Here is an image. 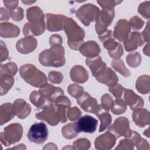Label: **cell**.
Instances as JSON below:
<instances>
[{
  "instance_id": "cell-1",
  "label": "cell",
  "mask_w": 150,
  "mask_h": 150,
  "mask_svg": "<svg viewBox=\"0 0 150 150\" xmlns=\"http://www.w3.org/2000/svg\"><path fill=\"white\" fill-rule=\"evenodd\" d=\"M27 18L29 23L23 27V33L25 35H40L45 29L44 15L43 12L38 6L32 7L27 10Z\"/></svg>"
},
{
  "instance_id": "cell-2",
  "label": "cell",
  "mask_w": 150,
  "mask_h": 150,
  "mask_svg": "<svg viewBox=\"0 0 150 150\" xmlns=\"http://www.w3.org/2000/svg\"><path fill=\"white\" fill-rule=\"evenodd\" d=\"M61 45H51L50 49L43 51L39 55L40 63L45 66H63L65 63L64 50Z\"/></svg>"
},
{
  "instance_id": "cell-3",
  "label": "cell",
  "mask_w": 150,
  "mask_h": 150,
  "mask_svg": "<svg viewBox=\"0 0 150 150\" xmlns=\"http://www.w3.org/2000/svg\"><path fill=\"white\" fill-rule=\"evenodd\" d=\"M67 37L68 45L73 50H79L83 43L84 31L73 21L72 18H66L63 28Z\"/></svg>"
},
{
  "instance_id": "cell-4",
  "label": "cell",
  "mask_w": 150,
  "mask_h": 150,
  "mask_svg": "<svg viewBox=\"0 0 150 150\" xmlns=\"http://www.w3.org/2000/svg\"><path fill=\"white\" fill-rule=\"evenodd\" d=\"M65 108L64 107L52 104L43 108L41 112L36 113V118L46 121L50 125L54 126L59 122H65L66 121Z\"/></svg>"
},
{
  "instance_id": "cell-5",
  "label": "cell",
  "mask_w": 150,
  "mask_h": 150,
  "mask_svg": "<svg viewBox=\"0 0 150 150\" xmlns=\"http://www.w3.org/2000/svg\"><path fill=\"white\" fill-rule=\"evenodd\" d=\"M19 72L21 77L31 86L43 88L47 84L46 76L34 65H23L21 67Z\"/></svg>"
},
{
  "instance_id": "cell-6",
  "label": "cell",
  "mask_w": 150,
  "mask_h": 150,
  "mask_svg": "<svg viewBox=\"0 0 150 150\" xmlns=\"http://www.w3.org/2000/svg\"><path fill=\"white\" fill-rule=\"evenodd\" d=\"M98 37L103 43L104 47L108 50V52L111 57L118 59L122 55V46L120 43L114 40L113 33L111 30H107L103 34L98 35Z\"/></svg>"
},
{
  "instance_id": "cell-7",
  "label": "cell",
  "mask_w": 150,
  "mask_h": 150,
  "mask_svg": "<svg viewBox=\"0 0 150 150\" xmlns=\"http://www.w3.org/2000/svg\"><path fill=\"white\" fill-rule=\"evenodd\" d=\"M1 133V141L5 146H9L19 141L22 135V127L19 124H12L4 128Z\"/></svg>"
},
{
  "instance_id": "cell-8",
  "label": "cell",
  "mask_w": 150,
  "mask_h": 150,
  "mask_svg": "<svg viewBox=\"0 0 150 150\" xmlns=\"http://www.w3.org/2000/svg\"><path fill=\"white\" fill-rule=\"evenodd\" d=\"M99 13V8L91 4L82 5L76 12V16L86 26H88L91 22L96 21Z\"/></svg>"
},
{
  "instance_id": "cell-9",
  "label": "cell",
  "mask_w": 150,
  "mask_h": 150,
  "mask_svg": "<svg viewBox=\"0 0 150 150\" xmlns=\"http://www.w3.org/2000/svg\"><path fill=\"white\" fill-rule=\"evenodd\" d=\"M48 134V129L46 125L43 122H38L31 125L27 137L32 142L42 144L47 139Z\"/></svg>"
},
{
  "instance_id": "cell-10",
  "label": "cell",
  "mask_w": 150,
  "mask_h": 150,
  "mask_svg": "<svg viewBox=\"0 0 150 150\" xmlns=\"http://www.w3.org/2000/svg\"><path fill=\"white\" fill-rule=\"evenodd\" d=\"M114 16V8H103L96 19V30L98 35L107 31V28L110 25Z\"/></svg>"
},
{
  "instance_id": "cell-11",
  "label": "cell",
  "mask_w": 150,
  "mask_h": 150,
  "mask_svg": "<svg viewBox=\"0 0 150 150\" xmlns=\"http://www.w3.org/2000/svg\"><path fill=\"white\" fill-rule=\"evenodd\" d=\"M129 121L125 117H120L116 119L114 123L111 125L108 129L109 131L113 132L117 138L123 136L130 137L132 135V131L129 127Z\"/></svg>"
},
{
  "instance_id": "cell-12",
  "label": "cell",
  "mask_w": 150,
  "mask_h": 150,
  "mask_svg": "<svg viewBox=\"0 0 150 150\" xmlns=\"http://www.w3.org/2000/svg\"><path fill=\"white\" fill-rule=\"evenodd\" d=\"M98 124V121L90 115H84L80 117L76 122V128L79 132L93 133L96 131Z\"/></svg>"
},
{
  "instance_id": "cell-13",
  "label": "cell",
  "mask_w": 150,
  "mask_h": 150,
  "mask_svg": "<svg viewBox=\"0 0 150 150\" xmlns=\"http://www.w3.org/2000/svg\"><path fill=\"white\" fill-rule=\"evenodd\" d=\"M77 102L85 111L94 114L99 105L97 104V100L94 98L91 97L90 94L86 92L83 93L77 98Z\"/></svg>"
},
{
  "instance_id": "cell-14",
  "label": "cell",
  "mask_w": 150,
  "mask_h": 150,
  "mask_svg": "<svg viewBox=\"0 0 150 150\" xmlns=\"http://www.w3.org/2000/svg\"><path fill=\"white\" fill-rule=\"evenodd\" d=\"M47 19L46 29L52 32L62 30L64 28V21L67 17L62 15H54L47 13L46 15Z\"/></svg>"
},
{
  "instance_id": "cell-15",
  "label": "cell",
  "mask_w": 150,
  "mask_h": 150,
  "mask_svg": "<svg viewBox=\"0 0 150 150\" xmlns=\"http://www.w3.org/2000/svg\"><path fill=\"white\" fill-rule=\"evenodd\" d=\"M116 137L111 132L108 131L98 137L95 141V147L98 149H110L115 144Z\"/></svg>"
},
{
  "instance_id": "cell-16",
  "label": "cell",
  "mask_w": 150,
  "mask_h": 150,
  "mask_svg": "<svg viewBox=\"0 0 150 150\" xmlns=\"http://www.w3.org/2000/svg\"><path fill=\"white\" fill-rule=\"evenodd\" d=\"M94 77L98 81L108 86L116 83L118 80V78L115 72L109 67L103 69L96 74Z\"/></svg>"
},
{
  "instance_id": "cell-17",
  "label": "cell",
  "mask_w": 150,
  "mask_h": 150,
  "mask_svg": "<svg viewBox=\"0 0 150 150\" xmlns=\"http://www.w3.org/2000/svg\"><path fill=\"white\" fill-rule=\"evenodd\" d=\"M130 29L131 26L128 21L125 19H120L117 22L114 28V38L119 41L124 42L128 38Z\"/></svg>"
},
{
  "instance_id": "cell-18",
  "label": "cell",
  "mask_w": 150,
  "mask_h": 150,
  "mask_svg": "<svg viewBox=\"0 0 150 150\" xmlns=\"http://www.w3.org/2000/svg\"><path fill=\"white\" fill-rule=\"evenodd\" d=\"M124 91L125 103L129 106L131 110L134 111L143 107L144 101L141 97L135 94L132 90L129 89H125Z\"/></svg>"
},
{
  "instance_id": "cell-19",
  "label": "cell",
  "mask_w": 150,
  "mask_h": 150,
  "mask_svg": "<svg viewBox=\"0 0 150 150\" xmlns=\"http://www.w3.org/2000/svg\"><path fill=\"white\" fill-rule=\"evenodd\" d=\"M37 46V40L33 37H25L17 42L16 49L21 53H28L34 50Z\"/></svg>"
},
{
  "instance_id": "cell-20",
  "label": "cell",
  "mask_w": 150,
  "mask_h": 150,
  "mask_svg": "<svg viewBox=\"0 0 150 150\" xmlns=\"http://www.w3.org/2000/svg\"><path fill=\"white\" fill-rule=\"evenodd\" d=\"M80 52L88 58L94 57L100 53V48L94 41H88L81 45L79 48Z\"/></svg>"
},
{
  "instance_id": "cell-21",
  "label": "cell",
  "mask_w": 150,
  "mask_h": 150,
  "mask_svg": "<svg viewBox=\"0 0 150 150\" xmlns=\"http://www.w3.org/2000/svg\"><path fill=\"white\" fill-rule=\"evenodd\" d=\"M125 49L127 51L130 52L135 50L138 46H141L144 43L141 37V34L139 32H132L129 37L124 41Z\"/></svg>"
},
{
  "instance_id": "cell-22",
  "label": "cell",
  "mask_w": 150,
  "mask_h": 150,
  "mask_svg": "<svg viewBox=\"0 0 150 150\" xmlns=\"http://www.w3.org/2000/svg\"><path fill=\"white\" fill-rule=\"evenodd\" d=\"M15 113L21 119L25 118L30 112L31 107L25 100L18 99L15 101L13 105Z\"/></svg>"
},
{
  "instance_id": "cell-23",
  "label": "cell",
  "mask_w": 150,
  "mask_h": 150,
  "mask_svg": "<svg viewBox=\"0 0 150 150\" xmlns=\"http://www.w3.org/2000/svg\"><path fill=\"white\" fill-rule=\"evenodd\" d=\"M39 91L52 103H54L59 96L64 94L62 88L56 87L50 84H47L45 87L40 88Z\"/></svg>"
},
{
  "instance_id": "cell-24",
  "label": "cell",
  "mask_w": 150,
  "mask_h": 150,
  "mask_svg": "<svg viewBox=\"0 0 150 150\" xmlns=\"http://www.w3.org/2000/svg\"><path fill=\"white\" fill-rule=\"evenodd\" d=\"M132 118L135 124L143 127L149 123V112L148 110L142 108L137 109L132 113Z\"/></svg>"
},
{
  "instance_id": "cell-25",
  "label": "cell",
  "mask_w": 150,
  "mask_h": 150,
  "mask_svg": "<svg viewBox=\"0 0 150 150\" xmlns=\"http://www.w3.org/2000/svg\"><path fill=\"white\" fill-rule=\"evenodd\" d=\"M30 100L38 108L41 109L53 103L48 100L39 90L38 91H33L31 93L30 95Z\"/></svg>"
},
{
  "instance_id": "cell-26",
  "label": "cell",
  "mask_w": 150,
  "mask_h": 150,
  "mask_svg": "<svg viewBox=\"0 0 150 150\" xmlns=\"http://www.w3.org/2000/svg\"><path fill=\"white\" fill-rule=\"evenodd\" d=\"M95 114L99 118L101 124L99 129V132H103L107 128L111 123V116L108 113V111L103 108L101 105H99L97 110Z\"/></svg>"
},
{
  "instance_id": "cell-27",
  "label": "cell",
  "mask_w": 150,
  "mask_h": 150,
  "mask_svg": "<svg viewBox=\"0 0 150 150\" xmlns=\"http://www.w3.org/2000/svg\"><path fill=\"white\" fill-rule=\"evenodd\" d=\"M70 75L73 81L83 83L87 81L88 76L86 70L81 66H75L70 70Z\"/></svg>"
},
{
  "instance_id": "cell-28",
  "label": "cell",
  "mask_w": 150,
  "mask_h": 150,
  "mask_svg": "<svg viewBox=\"0 0 150 150\" xmlns=\"http://www.w3.org/2000/svg\"><path fill=\"white\" fill-rule=\"evenodd\" d=\"M86 64L90 67L93 76H95L100 71L106 67L105 63L102 61L101 57L99 56L87 58L86 59Z\"/></svg>"
},
{
  "instance_id": "cell-29",
  "label": "cell",
  "mask_w": 150,
  "mask_h": 150,
  "mask_svg": "<svg viewBox=\"0 0 150 150\" xmlns=\"http://www.w3.org/2000/svg\"><path fill=\"white\" fill-rule=\"evenodd\" d=\"M19 29L18 26L11 23H1V36L2 37L13 38L19 35Z\"/></svg>"
},
{
  "instance_id": "cell-30",
  "label": "cell",
  "mask_w": 150,
  "mask_h": 150,
  "mask_svg": "<svg viewBox=\"0 0 150 150\" xmlns=\"http://www.w3.org/2000/svg\"><path fill=\"white\" fill-rule=\"evenodd\" d=\"M15 115L13 107L11 103H6L1 106V125L7 122Z\"/></svg>"
},
{
  "instance_id": "cell-31",
  "label": "cell",
  "mask_w": 150,
  "mask_h": 150,
  "mask_svg": "<svg viewBox=\"0 0 150 150\" xmlns=\"http://www.w3.org/2000/svg\"><path fill=\"white\" fill-rule=\"evenodd\" d=\"M13 76L6 73H1V93L2 96L5 94L12 87L14 82Z\"/></svg>"
},
{
  "instance_id": "cell-32",
  "label": "cell",
  "mask_w": 150,
  "mask_h": 150,
  "mask_svg": "<svg viewBox=\"0 0 150 150\" xmlns=\"http://www.w3.org/2000/svg\"><path fill=\"white\" fill-rule=\"evenodd\" d=\"M149 76H142L139 77L136 83L135 87L137 90L142 94H146L149 92Z\"/></svg>"
},
{
  "instance_id": "cell-33",
  "label": "cell",
  "mask_w": 150,
  "mask_h": 150,
  "mask_svg": "<svg viewBox=\"0 0 150 150\" xmlns=\"http://www.w3.org/2000/svg\"><path fill=\"white\" fill-rule=\"evenodd\" d=\"M79 133L76 128V122L67 124L62 128V134L67 139H72L76 137Z\"/></svg>"
},
{
  "instance_id": "cell-34",
  "label": "cell",
  "mask_w": 150,
  "mask_h": 150,
  "mask_svg": "<svg viewBox=\"0 0 150 150\" xmlns=\"http://www.w3.org/2000/svg\"><path fill=\"white\" fill-rule=\"evenodd\" d=\"M111 111L115 114L124 113L127 109V104L121 98H117L113 101Z\"/></svg>"
},
{
  "instance_id": "cell-35",
  "label": "cell",
  "mask_w": 150,
  "mask_h": 150,
  "mask_svg": "<svg viewBox=\"0 0 150 150\" xmlns=\"http://www.w3.org/2000/svg\"><path fill=\"white\" fill-rule=\"evenodd\" d=\"M112 67L115 69L117 71L122 74L124 77H129L131 74L130 72L127 69L125 68L122 60H114L111 63Z\"/></svg>"
},
{
  "instance_id": "cell-36",
  "label": "cell",
  "mask_w": 150,
  "mask_h": 150,
  "mask_svg": "<svg viewBox=\"0 0 150 150\" xmlns=\"http://www.w3.org/2000/svg\"><path fill=\"white\" fill-rule=\"evenodd\" d=\"M126 60L129 66L135 67L138 66L140 64L141 62V57L138 52H134L128 54Z\"/></svg>"
},
{
  "instance_id": "cell-37",
  "label": "cell",
  "mask_w": 150,
  "mask_h": 150,
  "mask_svg": "<svg viewBox=\"0 0 150 150\" xmlns=\"http://www.w3.org/2000/svg\"><path fill=\"white\" fill-rule=\"evenodd\" d=\"M18 71V67L15 63H9L1 66V73H6L15 76Z\"/></svg>"
},
{
  "instance_id": "cell-38",
  "label": "cell",
  "mask_w": 150,
  "mask_h": 150,
  "mask_svg": "<svg viewBox=\"0 0 150 150\" xmlns=\"http://www.w3.org/2000/svg\"><path fill=\"white\" fill-rule=\"evenodd\" d=\"M68 92L73 97L78 98L83 93V88L77 84H71L68 87Z\"/></svg>"
},
{
  "instance_id": "cell-39",
  "label": "cell",
  "mask_w": 150,
  "mask_h": 150,
  "mask_svg": "<svg viewBox=\"0 0 150 150\" xmlns=\"http://www.w3.org/2000/svg\"><path fill=\"white\" fill-rule=\"evenodd\" d=\"M125 88L122 87L119 84L117 83L109 86V91L115 97L120 98L122 95V92L124 91Z\"/></svg>"
},
{
  "instance_id": "cell-40",
  "label": "cell",
  "mask_w": 150,
  "mask_h": 150,
  "mask_svg": "<svg viewBox=\"0 0 150 150\" xmlns=\"http://www.w3.org/2000/svg\"><path fill=\"white\" fill-rule=\"evenodd\" d=\"M113 100L112 97L108 94H105L101 98V106L105 110L108 111L111 108L113 103Z\"/></svg>"
},
{
  "instance_id": "cell-41",
  "label": "cell",
  "mask_w": 150,
  "mask_h": 150,
  "mask_svg": "<svg viewBox=\"0 0 150 150\" xmlns=\"http://www.w3.org/2000/svg\"><path fill=\"white\" fill-rule=\"evenodd\" d=\"M144 24V22L138 16H135L130 19L129 25L132 29L134 30H139L142 28Z\"/></svg>"
},
{
  "instance_id": "cell-42",
  "label": "cell",
  "mask_w": 150,
  "mask_h": 150,
  "mask_svg": "<svg viewBox=\"0 0 150 150\" xmlns=\"http://www.w3.org/2000/svg\"><path fill=\"white\" fill-rule=\"evenodd\" d=\"M81 114V112L80 110H79L77 107L69 108L67 112V117L71 121L76 120L80 116Z\"/></svg>"
},
{
  "instance_id": "cell-43",
  "label": "cell",
  "mask_w": 150,
  "mask_h": 150,
  "mask_svg": "<svg viewBox=\"0 0 150 150\" xmlns=\"http://www.w3.org/2000/svg\"><path fill=\"white\" fill-rule=\"evenodd\" d=\"M48 78L50 81L53 83H60L62 81L63 76L61 73L52 71L49 73Z\"/></svg>"
},
{
  "instance_id": "cell-44",
  "label": "cell",
  "mask_w": 150,
  "mask_h": 150,
  "mask_svg": "<svg viewBox=\"0 0 150 150\" xmlns=\"http://www.w3.org/2000/svg\"><path fill=\"white\" fill-rule=\"evenodd\" d=\"M10 15L13 20L16 21H20L23 17V10L21 8L17 7L16 8L10 11Z\"/></svg>"
},
{
  "instance_id": "cell-45",
  "label": "cell",
  "mask_w": 150,
  "mask_h": 150,
  "mask_svg": "<svg viewBox=\"0 0 150 150\" xmlns=\"http://www.w3.org/2000/svg\"><path fill=\"white\" fill-rule=\"evenodd\" d=\"M54 103L56 105L64 107L66 108L70 107V106L71 105L70 101L69 100V98L67 97H65L63 95L59 96L56 100Z\"/></svg>"
},
{
  "instance_id": "cell-46",
  "label": "cell",
  "mask_w": 150,
  "mask_h": 150,
  "mask_svg": "<svg viewBox=\"0 0 150 150\" xmlns=\"http://www.w3.org/2000/svg\"><path fill=\"white\" fill-rule=\"evenodd\" d=\"M73 145L78 146L76 148V149H86L84 146L88 149L90 147V142L86 138L79 139L74 142Z\"/></svg>"
},
{
  "instance_id": "cell-47",
  "label": "cell",
  "mask_w": 150,
  "mask_h": 150,
  "mask_svg": "<svg viewBox=\"0 0 150 150\" xmlns=\"http://www.w3.org/2000/svg\"><path fill=\"white\" fill-rule=\"evenodd\" d=\"M122 1H98L97 3L103 8H114V6L118 4L121 3Z\"/></svg>"
},
{
  "instance_id": "cell-48",
  "label": "cell",
  "mask_w": 150,
  "mask_h": 150,
  "mask_svg": "<svg viewBox=\"0 0 150 150\" xmlns=\"http://www.w3.org/2000/svg\"><path fill=\"white\" fill-rule=\"evenodd\" d=\"M146 2H144V3L140 4L138 8V12L141 13L142 16L144 17H146V18H149V11H147L145 9V5H146Z\"/></svg>"
},
{
  "instance_id": "cell-49",
  "label": "cell",
  "mask_w": 150,
  "mask_h": 150,
  "mask_svg": "<svg viewBox=\"0 0 150 150\" xmlns=\"http://www.w3.org/2000/svg\"><path fill=\"white\" fill-rule=\"evenodd\" d=\"M62 37L58 35H53L50 36V44L53 45L54 44H62Z\"/></svg>"
},
{
  "instance_id": "cell-50",
  "label": "cell",
  "mask_w": 150,
  "mask_h": 150,
  "mask_svg": "<svg viewBox=\"0 0 150 150\" xmlns=\"http://www.w3.org/2000/svg\"><path fill=\"white\" fill-rule=\"evenodd\" d=\"M4 3L5 4V5L8 8V9L9 10L12 11L14 9L16 8V7L17 6L18 1H4Z\"/></svg>"
}]
</instances>
